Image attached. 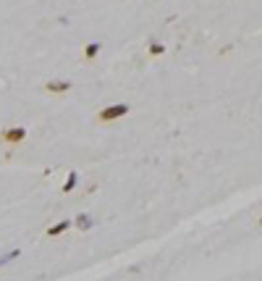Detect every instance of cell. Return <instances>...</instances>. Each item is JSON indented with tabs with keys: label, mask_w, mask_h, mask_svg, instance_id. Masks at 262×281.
<instances>
[{
	"label": "cell",
	"mask_w": 262,
	"mask_h": 281,
	"mask_svg": "<svg viewBox=\"0 0 262 281\" xmlns=\"http://www.w3.org/2000/svg\"><path fill=\"white\" fill-rule=\"evenodd\" d=\"M45 90L53 92V95H58V92H68V90H71V84H68V82H61V79H53V82L45 84Z\"/></svg>",
	"instance_id": "cell-3"
},
{
	"label": "cell",
	"mask_w": 262,
	"mask_h": 281,
	"mask_svg": "<svg viewBox=\"0 0 262 281\" xmlns=\"http://www.w3.org/2000/svg\"><path fill=\"white\" fill-rule=\"evenodd\" d=\"M149 53H152V55H163V53H165V45L152 42V45H149Z\"/></svg>",
	"instance_id": "cell-8"
},
{
	"label": "cell",
	"mask_w": 262,
	"mask_h": 281,
	"mask_svg": "<svg viewBox=\"0 0 262 281\" xmlns=\"http://www.w3.org/2000/svg\"><path fill=\"white\" fill-rule=\"evenodd\" d=\"M76 182H79V174H76V171H71V174H68V179H66V184H63V192H71L73 187H76Z\"/></svg>",
	"instance_id": "cell-5"
},
{
	"label": "cell",
	"mask_w": 262,
	"mask_h": 281,
	"mask_svg": "<svg viewBox=\"0 0 262 281\" xmlns=\"http://www.w3.org/2000/svg\"><path fill=\"white\" fill-rule=\"evenodd\" d=\"M129 113V105L126 102H116V105H108V108H102L100 113H97V121H102V124H108V121H118L121 116H126Z\"/></svg>",
	"instance_id": "cell-1"
},
{
	"label": "cell",
	"mask_w": 262,
	"mask_h": 281,
	"mask_svg": "<svg viewBox=\"0 0 262 281\" xmlns=\"http://www.w3.org/2000/svg\"><path fill=\"white\" fill-rule=\"evenodd\" d=\"M76 226H79L81 231H87V229L92 226V218H89V215H84V213H81L79 218H76Z\"/></svg>",
	"instance_id": "cell-7"
},
{
	"label": "cell",
	"mask_w": 262,
	"mask_h": 281,
	"mask_svg": "<svg viewBox=\"0 0 262 281\" xmlns=\"http://www.w3.org/2000/svg\"><path fill=\"white\" fill-rule=\"evenodd\" d=\"M68 226H71V221H61V223H55V226L48 229V237H61L63 231H68Z\"/></svg>",
	"instance_id": "cell-4"
},
{
	"label": "cell",
	"mask_w": 262,
	"mask_h": 281,
	"mask_svg": "<svg viewBox=\"0 0 262 281\" xmlns=\"http://www.w3.org/2000/svg\"><path fill=\"white\" fill-rule=\"evenodd\" d=\"M97 53H100V42H89V45H87V50H84V58L92 61Z\"/></svg>",
	"instance_id": "cell-6"
},
{
	"label": "cell",
	"mask_w": 262,
	"mask_h": 281,
	"mask_svg": "<svg viewBox=\"0 0 262 281\" xmlns=\"http://www.w3.org/2000/svg\"><path fill=\"white\" fill-rule=\"evenodd\" d=\"M26 139V129L24 126H8L3 132V142L5 145H21Z\"/></svg>",
	"instance_id": "cell-2"
}]
</instances>
